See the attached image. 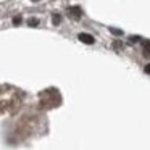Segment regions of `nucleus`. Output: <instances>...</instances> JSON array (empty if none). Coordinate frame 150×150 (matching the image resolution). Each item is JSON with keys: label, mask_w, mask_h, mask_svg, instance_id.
I'll list each match as a JSON object with an SVG mask.
<instances>
[{"label": "nucleus", "mask_w": 150, "mask_h": 150, "mask_svg": "<svg viewBox=\"0 0 150 150\" xmlns=\"http://www.w3.org/2000/svg\"><path fill=\"white\" fill-rule=\"evenodd\" d=\"M79 40H81V42H84V44H94V42H95L94 36H91V34H86V33H81V34H79Z\"/></svg>", "instance_id": "nucleus-1"}, {"label": "nucleus", "mask_w": 150, "mask_h": 150, "mask_svg": "<svg viewBox=\"0 0 150 150\" xmlns=\"http://www.w3.org/2000/svg\"><path fill=\"white\" fill-rule=\"evenodd\" d=\"M68 13H69V16H71V18L79 20V18H81V8H79V7H71L68 10Z\"/></svg>", "instance_id": "nucleus-2"}, {"label": "nucleus", "mask_w": 150, "mask_h": 150, "mask_svg": "<svg viewBox=\"0 0 150 150\" xmlns=\"http://www.w3.org/2000/svg\"><path fill=\"white\" fill-rule=\"evenodd\" d=\"M144 55H145V57H150V40L144 42Z\"/></svg>", "instance_id": "nucleus-3"}, {"label": "nucleus", "mask_w": 150, "mask_h": 150, "mask_svg": "<svg viewBox=\"0 0 150 150\" xmlns=\"http://www.w3.org/2000/svg\"><path fill=\"white\" fill-rule=\"evenodd\" d=\"M52 23L55 24V26H57V24H60V23H62V16H60L58 13H55V15L52 16Z\"/></svg>", "instance_id": "nucleus-4"}, {"label": "nucleus", "mask_w": 150, "mask_h": 150, "mask_svg": "<svg viewBox=\"0 0 150 150\" xmlns=\"http://www.w3.org/2000/svg\"><path fill=\"white\" fill-rule=\"evenodd\" d=\"M28 24H29V26H37V24H39V20H37V18H29V21H28Z\"/></svg>", "instance_id": "nucleus-5"}, {"label": "nucleus", "mask_w": 150, "mask_h": 150, "mask_svg": "<svg viewBox=\"0 0 150 150\" xmlns=\"http://www.w3.org/2000/svg\"><path fill=\"white\" fill-rule=\"evenodd\" d=\"M21 21H23V18H21V16H15V18H13V24H15V26L21 24Z\"/></svg>", "instance_id": "nucleus-6"}, {"label": "nucleus", "mask_w": 150, "mask_h": 150, "mask_svg": "<svg viewBox=\"0 0 150 150\" xmlns=\"http://www.w3.org/2000/svg\"><path fill=\"white\" fill-rule=\"evenodd\" d=\"M111 34H115V36H121V34H123V33H121V31L120 29H113V28H111Z\"/></svg>", "instance_id": "nucleus-7"}, {"label": "nucleus", "mask_w": 150, "mask_h": 150, "mask_svg": "<svg viewBox=\"0 0 150 150\" xmlns=\"http://www.w3.org/2000/svg\"><path fill=\"white\" fill-rule=\"evenodd\" d=\"M144 69H145L147 74H150V63H149V65H145V68H144Z\"/></svg>", "instance_id": "nucleus-8"}, {"label": "nucleus", "mask_w": 150, "mask_h": 150, "mask_svg": "<svg viewBox=\"0 0 150 150\" xmlns=\"http://www.w3.org/2000/svg\"><path fill=\"white\" fill-rule=\"evenodd\" d=\"M33 2H39V0H33Z\"/></svg>", "instance_id": "nucleus-9"}]
</instances>
